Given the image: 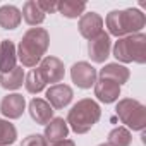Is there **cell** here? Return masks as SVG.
<instances>
[{
  "label": "cell",
  "mask_w": 146,
  "mask_h": 146,
  "mask_svg": "<svg viewBox=\"0 0 146 146\" xmlns=\"http://www.w3.org/2000/svg\"><path fill=\"white\" fill-rule=\"evenodd\" d=\"M50 43L48 31L43 28H31L24 33L21 43H19V60L24 67H35L45 55Z\"/></svg>",
  "instance_id": "obj_1"
},
{
  "label": "cell",
  "mask_w": 146,
  "mask_h": 146,
  "mask_svg": "<svg viewBox=\"0 0 146 146\" xmlns=\"http://www.w3.org/2000/svg\"><path fill=\"white\" fill-rule=\"evenodd\" d=\"M146 24V17L137 9H125V11H112L107 16V28L113 36L124 35H136Z\"/></svg>",
  "instance_id": "obj_2"
},
{
  "label": "cell",
  "mask_w": 146,
  "mask_h": 146,
  "mask_svg": "<svg viewBox=\"0 0 146 146\" xmlns=\"http://www.w3.org/2000/svg\"><path fill=\"white\" fill-rule=\"evenodd\" d=\"M100 115H102L100 105L91 98H84V100H79L69 110L67 124L74 132L84 134L100 120Z\"/></svg>",
  "instance_id": "obj_3"
},
{
  "label": "cell",
  "mask_w": 146,
  "mask_h": 146,
  "mask_svg": "<svg viewBox=\"0 0 146 146\" xmlns=\"http://www.w3.org/2000/svg\"><path fill=\"white\" fill-rule=\"evenodd\" d=\"M113 57L120 62H146V36L143 33L120 38L113 46Z\"/></svg>",
  "instance_id": "obj_4"
},
{
  "label": "cell",
  "mask_w": 146,
  "mask_h": 146,
  "mask_svg": "<svg viewBox=\"0 0 146 146\" xmlns=\"http://www.w3.org/2000/svg\"><path fill=\"white\" fill-rule=\"evenodd\" d=\"M115 112H117L119 119L122 120V124H125L132 131H143L144 129V125H146V108L137 100H132V98L120 100L117 103Z\"/></svg>",
  "instance_id": "obj_5"
},
{
  "label": "cell",
  "mask_w": 146,
  "mask_h": 146,
  "mask_svg": "<svg viewBox=\"0 0 146 146\" xmlns=\"http://www.w3.org/2000/svg\"><path fill=\"white\" fill-rule=\"evenodd\" d=\"M40 74L45 83H60L65 76V67L64 62L57 57H45L41 58V64L38 67Z\"/></svg>",
  "instance_id": "obj_6"
},
{
  "label": "cell",
  "mask_w": 146,
  "mask_h": 146,
  "mask_svg": "<svg viewBox=\"0 0 146 146\" xmlns=\"http://www.w3.org/2000/svg\"><path fill=\"white\" fill-rule=\"evenodd\" d=\"M70 78L76 86L88 90L96 83V69L88 62H78L70 69Z\"/></svg>",
  "instance_id": "obj_7"
},
{
  "label": "cell",
  "mask_w": 146,
  "mask_h": 146,
  "mask_svg": "<svg viewBox=\"0 0 146 146\" xmlns=\"http://www.w3.org/2000/svg\"><path fill=\"white\" fill-rule=\"evenodd\" d=\"M72 96H74V93H72V88L67 86V84H53L48 88L46 91V102L52 108H64L70 103Z\"/></svg>",
  "instance_id": "obj_8"
},
{
  "label": "cell",
  "mask_w": 146,
  "mask_h": 146,
  "mask_svg": "<svg viewBox=\"0 0 146 146\" xmlns=\"http://www.w3.org/2000/svg\"><path fill=\"white\" fill-rule=\"evenodd\" d=\"M110 46H112L110 45V36L107 33H100L96 38L90 40V43H88V53H90V57H91L93 62L102 64V62H105L108 58Z\"/></svg>",
  "instance_id": "obj_9"
},
{
  "label": "cell",
  "mask_w": 146,
  "mask_h": 146,
  "mask_svg": "<svg viewBox=\"0 0 146 146\" xmlns=\"http://www.w3.org/2000/svg\"><path fill=\"white\" fill-rule=\"evenodd\" d=\"M79 33L86 40L96 38L100 33H103V19L96 12H88L79 19Z\"/></svg>",
  "instance_id": "obj_10"
},
{
  "label": "cell",
  "mask_w": 146,
  "mask_h": 146,
  "mask_svg": "<svg viewBox=\"0 0 146 146\" xmlns=\"http://www.w3.org/2000/svg\"><path fill=\"white\" fill-rule=\"evenodd\" d=\"M24 107H26V100L23 95H17V93L7 95L0 102V112L9 119H19L24 112Z\"/></svg>",
  "instance_id": "obj_11"
},
{
  "label": "cell",
  "mask_w": 146,
  "mask_h": 146,
  "mask_svg": "<svg viewBox=\"0 0 146 146\" xmlns=\"http://www.w3.org/2000/svg\"><path fill=\"white\" fill-rule=\"evenodd\" d=\"M29 115L36 124L46 125L53 117V108L43 98H33L29 102Z\"/></svg>",
  "instance_id": "obj_12"
},
{
  "label": "cell",
  "mask_w": 146,
  "mask_h": 146,
  "mask_svg": "<svg viewBox=\"0 0 146 146\" xmlns=\"http://www.w3.org/2000/svg\"><path fill=\"white\" fill-rule=\"evenodd\" d=\"M95 95L98 96L100 102L103 103H112L119 98L120 95V86L115 84L113 81H108V79H103L100 78V81L95 83Z\"/></svg>",
  "instance_id": "obj_13"
},
{
  "label": "cell",
  "mask_w": 146,
  "mask_h": 146,
  "mask_svg": "<svg viewBox=\"0 0 146 146\" xmlns=\"http://www.w3.org/2000/svg\"><path fill=\"white\" fill-rule=\"evenodd\" d=\"M69 134V125L64 119L57 117V119H52L46 127H45V139L46 143H57V141H62L65 139Z\"/></svg>",
  "instance_id": "obj_14"
},
{
  "label": "cell",
  "mask_w": 146,
  "mask_h": 146,
  "mask_svg": "<svg viewBox=\"0 0 146 146\" xmlns=\"http://www.w3.org/2000/svg\"><path fill=\"white\" fill-rule=\"evenodd\" d=\"M100 78L113 81L115 84L120 86L129 81V69H125L124 65H119V64H108L100 70Z\"/></svg>",
  "instance_id": "obj_15"
},
{
  "label": "cell",
  "mask_w": 146,
  "mask_h": 146,
  "mask_svg": "<svg viewBox=\"0 0 146 146\" xmlns=\"http://www.w3.org/2000/svg\"><path fill=\"white\" fill-rule=\"evenodd\" d=\"M16 67V46L11 40H4L0 43V70L11 72Z\"/></svg>",
  "instance_id": "obj_16"
},
{
  "label": "cell",
  "mask_w": 146,
  "mask_h": 146,
  "mask_svg": "<svg viewBox=\"0 0 146 146\" xmlns=\"http://www.w3.org/2000/svg\"><path fill=\"white\" fill-rule=\"evenodd\" d=\"M21 11L14 5H2L0 7V28L4 29H16L21 24Z\"/></svg>",
  "instance_id": "obj_17"
},
{
  "label": "cell",
  "mask_w": 146,
  "mask_h": 146,
  "mask_svg": "<svg viewBox=\"0 0 146 146\" xmlns=\"http://www.w3.org/2000/svg\"><path fill=\"white\" fill-rule=\"evenodd\" d=\"M24 81V69L23 67H14L11 72H4L0 76V86L4 90H17L23 86Z\"/></svg>",
  "instance_id": "obj_18"
},
{
  "label": "cell",
  "mask_w": 146,
  "mask_h": 146,
  "mask_svg": "<svg viewBox=\"0 0 146 146\" xmlns=\"http://www.w3.org/2000/svg\"><path fill=\"white\" fill-rule=\"evenodd\" d=\"M21 16L24 17V21L29 26H36V24H41L45 21V12L38 7V4L35 2V0H29V2L24 4Z\"/></svg>",
  "instance_id": "obj_19"
},
{
  "label": "cell",
  "mask_w": 146,
  "mask_h": 146,
  "mask_svg": "<svg viewBox=\"0 0 146 146\" xmlns=\"http://www.w3.org/2000/svg\"><path fill=\"white\" fill-rule=\"evenodd\" d=\"M86 9V4L84 2H76V0H64V2H58V7L57 11L64 16V17H69V19H74L78 16H81Z\"/></svg>",
  "instance_id": "obj_20"
},
{
  "label": "cell",
  "mask_w": 146,
  "mask_h": 146,
  "mask_svg": "<svg viewBox=\"0 0 146 146\" xmlns=\"http://www.w3.org/2000/svg\"><path fill=\"white\" fill-rule=\"evenodd\" d=\"M131 141H132L131 132L125 127H115L113 131H110L107 144H110V146H129Z\"/></svg>",
  "instance_id": "obj_21"
},
{
  "label": "cell",
  "mask_w": 146,
  "mask_h": 146,
  "mask_svg": "<svg viewBox=\"0 0 146 146\" xmlns=\"http://www.w3.org/2000/svg\"><path fill=\"white\" fill-rule=\"evenodd\" d=\"M17 139V131L14 124L0 119V146H9Z\"/></svg>",
  "instance_id": "obj_22"
},
{
  "label": "cell",
  "mask_w": 146,
  "mask_h": 146,
  "mask_svg": "<svg viewBox=\"0 0 146 146\" xmlns=\"http://www.w3.org/2000/svg\"><path fill=\"white\" fill-rule=\"evenodd\" d=\"M45 84L46 83L43 81V78H41V74H40L38 69H33L29 74L24 78V86H26V90L29 93H40L45 88Z\"/></svg>",
  "instance_id": "obj_23"
},
{
  "label": "cell",
  "mask_w": 146,
  "mask_h": 146,
  "mask_svg": "<svg viewBox=\"0 0 146 146\" xmlns=\"http://www.w3.org/2000/svg\"><path fill=\"white\" fill-rule=\"evenodd\" d=\"M21 146H48V143H46L45 136H41V134H31V136H28L21 143Z\"/></svg>",
  "instance_id": "obj_24"
},
{
  "label": "cell",
  "mask_w": 146,
  "mask_h": 146,
  "mask_svg": "<svg viewBox=\"0 0 146 146\" xmlns=\"http://www.w3.org/2000/svg\"><path fill=\"white\" fill-rule=\"evenodd\" d=\"M38 4V7L45 12V14H48V12H55L57 11V7H58V2H48V0H40V2H36Z\"/></svg>",
  "instance_id": "obj_25"
},
{
  "label": "cell",
  "mask_w": 146,
  "mask_h": 146,
  "mask_svg": "<svg viewBox=\"0 0 146 146\" xmlns=\"http://www.w3.org/2000/svg\"><path fill=\"white\" fill-rule=\"evenodd\" d=\"M52 146H76L72 139H62V141H57V143H52Z\"/></svg>",
  "instance_id": "obj_26"
},
{
  "label": "cell",
  "mask_w": 146,
  "mask_h": 146,
  "mask_svg": "<svg viewBox=\"0 0 146 146\" xmlns=\"http://www.w3.org/2000/svg\"><path fill=\"white\" fill-rule=\"evenodd\" d=\"M98 146H110V144H107V143H103V144H98Z\"/></svg>",
  "instance_id": "obj_27"
}]
</instances>
